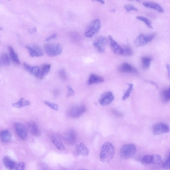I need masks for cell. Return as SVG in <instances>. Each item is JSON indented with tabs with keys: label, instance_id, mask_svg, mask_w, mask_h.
Returning a JSON list of instances; mask_svg holds the SVG:
<instances>
[{
	"label": "cell",
	"instance_id": "obj_1",
	"mask_svg": "<svg viewBox=\"0 0 170 170\" xmlns=\"http://www.w3.org/2000/svg\"><path fill=\"white\" fill-rule=\"evenodd\" d=\"M114 154V148L112 144L106 142L102 147L100 157V160L104 163H107L112 160Z\"/></svg>",
	"mask_w": 170,
	"mask_h": 170
},
{
	"label": "cell",
	"instance_id": "obj_2",
	"mask_svg": "<svg viewBox=\"0 0 170 170\" xmlns=\"http://www.w3.org/2000/svg\"><path fill=\"white\" fill-rule=\"evenodd\" d=\"M137 148L133 144H127L124 145L120 150V156L124 159H128L132 158L135 155Z\"/></svg>",
	"mask_w": 170,
	"mask_h": 170
},
{
	"label": "cell",
	"instance_id": "obj_3",
	"mask_svg": "<svg viewBox=\"0 0 170 170\" xmlns=\"http://www.w3.org/2000/svg\"><path fill=\"white\" fill-rule=\"evenodd\" d=\"M44 48L46 54L50 57L60 55L62 52L61 46L59 44H46L44 46Z\"/></svg>",
	"mask_w": 170,
	"mask_h": 170
},
{
	"label": "cell",
	"instance_id": "obj_4",
	"mask_svg": "<svg viewBox=\"0 0 170 170\" xmlns=\"http://www.w3.org/2000/svg\"><path fill=\"white\" fill-rule=\"evenodd\" d=\"M101 27L100 21L98 19L92 21L88 26L85 32L86 37L91 38L100 30Z\"/></svg>",
	"mask_w": 170,
	"mask_h": 170
},
{
	"label": "cell",
	"instance_id": "obj_5",
	"mask_svg": "<svg viewBox=\"0 0 170 170\" xmlns=\"http://www.w3.org/2000/svg\"><path fill=\"white\" fill-rule=\"evenodd\" d=\"M156 35V34L155 33L147 35L141 34L135 39L134 41V44L137 46H142L153 40Z\"/></svg>",
	"mask_w": 170,
	"mask_h": 170
},
{
	"label": "cell",
	"instance_id": "obj_6",
	"mask_svg": "<svg viewBox=\"0 0 170 170\" xmlns=\"http://www.w3.org/2000/svg\"><path fill=\"white\" fill-rule=\"evenodd\" d=\"M169 130V127L168 124L163 122L156 124L152 127V132L155 135L168 133Z\"/></svg>",
	"mask_w": 170,
	"mask_h": 170
},
{
	"label": "cell",
	"instance_id": "obj_7",
	"mask_svg": "<svg viewBox=\"0 0 170 170\" xmlns=\"http://www.w3.org/2000/svg\"><path fill=\"white\" fill-rule=\"evenodd\" d=\"M86 111V108L83 105H79L73 106L68 112L70 117L76 118L84 114Z\"/></svg>",
	"mask_w": 170,
	"mask_h": 170
},
{
	"label": "cell",
	"instance_id": "obj_8",
	"mask_svg": "<svg viewBox=\"0 0 170 170\" xmlns=\"http://www.w3.org/2000/svg\"><path fill=\"white\" fill-rule=\"evenodd\" d=\"M108 42L107 38L104 36L98 37L94 40L93 45L97 51L100 53H104Z\"/></svg>",
	"mask_w": 170,
	"mask_h": 170
},
{
	"label": "cell",
	"instance_id": "obj_9",
	"mask_svg": "<svg viewBox=\"0 0 170 170\" xmlns=\"http://www.w3.org/2000/svg\"><path fill=\"white\" fill-rule=\"evenodd\" d=\"M14 126L18 136L23 140H26L28 136L27 130L26 127L19 122L14 123Z\"/></svg>",
	"mask_w": 170,
	"mask_h": 170
},
{
	"label": "cell",
	"instance_id": "obj_10",
	"mask_svg": "<svg viewBox=\"0 0 170 170\" xmlns=\"http://www.w3.org/2000/svg\"><path fill=\"white\" fill-rule=\"evenodd\" d=\"M114 99V97L112 92L107 91L101 95L99 103L102 106L108 105L110 104Z\"/></svg>",
	"mask_w": 170,
	"mask_h": 170
},
{
	"label": "cell",
	"instance_id": "obj_11",
	"mask_svg": "<svg viewBox=\"0 0 170 170\" xmlns=\"http://www.w3.org/2000/svg\"><path fill=\"white\" fill-rule=\"evenodd\" d=\"M26 48L32 57H39L43 55V52L40 47L35 45L27 46Z\"/></svg>",
	"mask_w": 170,
	"mask_h": 170
},
{
	"label": "cell",
	"instance_id": "obj_12",
	"mask_svg": "<svg viewBox=\"0 0 170 170\" xmlns=\"http://www.w3.org/2000/svg\"><path fill=\"white\" fill-rule=\"evenodd\" d=\"M119 72L123 73H131L136 74L138 73L137 70L132 65L127 63L121 64L118 67Z\"/></svg>",
	"mask_w": 170,
	"mask_h": 170
},
{
	"label": "cell",
	"instance_id": "obj_13",
	"mask_svg": "<svg viewBox=\"0 0 170 170\" xmlns=\"http://www.w3.org/2000/svg\"><path fill=\"white\" fill-rule=\"evenodd\" d=\"M63 139L65 142L70 145L75 144L77 140V134L73 130H70L66 133L63 136Z\"/></svg>",
	"mask_w": 170,
	"mask_h": 170
},
{
	"label": "cell",
	"instance_id": "obj_14",
	"mask_svg": "<svg viewBox=\"0 0 170 170\" xmlns=\"http://www.w3.org/2000/svg\"><path fill=\"white\" fill-rule=\"evenodd\" d=\"M110 44L112 51L117 55H122L123 49L111 36H109Z\"/></svg>",
	"mask_w": 170,
	"mask_h": 170
},
{
	"label": "cell",
	"instance_id": "obj_15",
	"mask_svg": "<svg viewBox=\"0 0 170 170\" xmlns=\"http://www.w3.org/2000/svg\"><path fill=\"white\" fill-rule=\"evenodd\" d=\"M25 69L30 73L36 77H39L40 69L38 66H31L26 63H23Z\"/></svg>",
	"mask_w": 170,
	"mask_h": 170
},
{
	"label": "cell",
	"instance_id": "obj_16",
	"mask_svg": "<svg viewBox=\"0 0 170 170\" xmlns=\"http://www.w3.org/2000/svg\"><path fill=\"white\" fill-rule=\"evenodd\" d=\"M28 126L31 134L35 136H39L41 135V131L37 123L34 121L28 122Z\"/></svg>",
	"mask_w": 170,
	"mask_h": 170
},
{
	"label": "cell",
	"instance_id": "obj_17",
	"mask_svg": "<svg viewBox=\"0 0 170 170\" xmlns=\"http://www.w3.org/2000/svg\"><path fill=\"white\" fill-rule=\"evenodd\" d=\"M75 152L77 155L87 156L89 154V151L83 143H80L76 146Z\"/></svg>",
	"mask_w": 170,
	"mask_h": 170
},
{
	"label": "cell",
	"instance_id": "obj_18",
	"mask_svg": "<svg viewBox=\"0 0 170 170\" xmlns=\"http://www.w3.org/2000/svg\"><path fill=\"white\" fill-rule=\"evenodd\" d=\"M12 134L8 130H5L0 132V139L3 143H8L12 139Z\"/></svg>",
	"mask_w": 170,
	"mask_h": 170
},
{
	"label": "cell",
	"instance_id": "obj_19",
	"mask_svg": "<svg viewBox=\"0 0 170 170\" xmlns=\"http://www.w3.org/2000/svg\"><path fill=\"white\" fill-rule=\"evenodd\" d=\"M143 5L146 8L154 9L159 13L164 12L163 8L160 5L157 3L151 2H143Z\"/></svg>",
	"mask_w": 170,
	"mask_h": 170
},
{
	"label": "cell",
	"instance_id": "obj_20",
	"mask_svg": "<svg viewBox=\"0 0 170 170\" xmlns=\"http://www.w3.org/2000/svg\"><path fill=\"white\" fill-rule=\"evenodd\" d=\"M104 81V78L94 74H91L88 81V85L102 83Z\"/></svg>",
	"mask_w": 170,
	"mask_h": 170
},
{
	"label": "cell",
	"instance_id": "obj_21",
	"mask_svg": "<svg viewBox=\"0 0 170 170\" xmlns=\"http://www.w3.org/2000/svg\"><path fill=\"white\" fill-rule=\"evenodd\" d=\"M3 162L5 167L11 170L15 169L17 164L15 161L8 156L3 158Z\"/></svg>",
	"mask_w": 170,
	"mask_h": 170
},
{
	"label": "cell",
	"instance_id": "obj_22",
	"mask_svg": "<svg viewBox=\"0 0 170 170\" xmlns=\"http://www.w3.org/2000/svg\"><path fill=\"white\" fill-rule=\"evenodd\" d=\"M31 104L30 102L28 100H25L23 98H21L19 100L16 102L12 104L13 107L17 108H21L29 106Z\"/></svg>",
	"mask_w": 170,
	"mask_h": 170
},
{
	"label": "cell",
	"instance_id": "obj_23",
	"mask_svg": "<svg viewBox=\"0 0 170 170\" xmlns=\"http://www.w3.org/2000/svg\"><path fill=\"white\" fill-rule=\"evenodd\" d=\"M8 49L10 53L11 58L13 62L17 65H19L20 64L19 59L18 56L16 53L14 51L13 48L9 46H8Z\"/></svg>",
	"mask_w": 170,
	"mask_h": 170
},
{
	"label": "cell",
	"instance_id": "obj_24",
	"mask_svg": "<svg viewBox=\"0 0 170 170\" xmlns=\"http://www.w3.org/2000/svg\"><path fill=\"white\" fill-rule=\"evenodd\" d=\"M51 66L49 64H44L42 65L40 69L39 77L42 79L50 71Z\"/></svg>",
	"mask_w": 170,
	"mask_h": 170
},
{
	"label": "cell",
	"instance_id": "obj_25",
	"mask_svg": "<svg viewBox=\"0 0 170 170\" xmlns=\"http://www.w3.org/2000/svg\"><path fill=\"white\" fill-rule=\"evenodd\" d=\"M152 59L148 56H143L141 58V67L144 70H148L151 65Z\"/></svg>",
	"mask_w": 170,
	"mask_h": 170
},
{
	"label": "cell",
	"instance_id": "obj_26",
	"mask_svg": "<svg viewBox=\"0 0 170 170\" xmlns=\"http://www.w3.org/2000/svg\"><path fill=\"white\" fill-rule=\"evenodd\" d=\"M52 141L56 148L59 150L63 151L65 149L64 145L58 138L55 137H53L52 138Z\"/></svg>",
	"mask_w": 170,
	"mask_h": 170
},
{
	"label": "cell",
	"instance_id": "obj_27",
	"mask_svg": "<svg viewBox=\"0 0 170 170\" xmlns=\"http://www.w3.org/2000/svg\"><path fill=\"white\" fill-rule=\"evenodd\" d=\"M10 63L9 56L6 53H3L0 56V65L8 66Z\"/></svg>",
	"mask_w": 170,
	"mask_h": 170
},
{
	"label": "cell",
	"instance_id": "obj_28",
	"mask_svg": "<svg viewBox=\"0 0 170 170\" xmlns=\"http://www.w3.org/2000/svg\"><path fill=\"white\" fill-rule=\"evenodd\" d=\"M161 97L163 101L168 102L170 100V90L168 89L162 91L161 93Z\"/></svg>",
	"mask_w": 170,
	"mask_h": 170
},
{
	"label": "cell",
	"instance_id": "obj_29",
	"mask_svg": "<svg viewBox=\"0 0 170 170\" xmlns=\"http://www.w3.org/2000/svg\"><path fill=\"white\" fill-rule=\"evenodd\" d=\"M128 85L129 86L128 88H127L126 91V93L124 94V95L122 98L123 100H127V98H129L133 89L134 85L133 84L129 83Z\"/></svg>",
	"mask_w": 170,
	"mask_h": 170
},
{
	"label": "cell",
	"instance_id": "obj_30",
	"mask_svg": "<svg viewBox=\"0 0 170 170\" xmlns=\"http://www.w3.org/2000/svg\"><path fill=\"white\" fill-rule=\"evenodd\" d=\"M162 158L160 155H152V161L151 164L158 165L161 164Z\"/></svg>",
	"mask_w": 170,
	"mask_h": 170
},
{
	"label": "cell",
	"instance_id": "obj_31",
	"mask_svg": "<svg viewBox=\"0 0 170 170\" xmlns=\"http://www.w3.org/2000/svg\"><path fill=\"white\" fill-rule=\"evenodd\" d=\"M137 19L142 21L147 25L151 29H153V26H152L150 20L147 18L143 16H137L136 17Z\"/></svg>",
	"mask_w": 170,
	"mask_h": 170
},
{
	"label": "cell",
	"instance_id": "obj_32",
	"mask_svg": "<svg viewBox=\"0 0 170 170\" xmlns=\"http://www.w3.org/2000/svg\"><path fill=\"white\" fill-rule=\"evenodd\" d=\"M122 49V55L127 56H131L133 55V52L132 49L129 46H126Z\"/></svg>",
	"mask_w": 170,
	"mask_h": 170
},
{
	"label": "cell",
	"instance_id": "obj_33",
	"mask_svg": "<svg viewBox=\"0 0 170 170\" xmlns=\"http://www.w3.org/2000/svg\"><path fill=\"white\" fill-rule=\"evenodd\" d=\"M152 155H146L143 157L141 159V162L144 164H151Z\"/></svg>",
	"mask_w": 170,
	"mask_h": 170
},
{
	"label": "cell",
	"instance_id": "obj_34",
	"mask_svg": "<svg viewBox=\"0 0 170 170\" xmlns=\"http://www.w3.org/2000/svg\"><path fill=\"white\" fill-rule=\"evenodd\" d=\"M44 103L49 106L51 109L56 111L59 110V107L58 105L54 103H52L48 101H45Z\"/></svg>",
	"mask_w": 170,
	"mask_h": 170
},
{
	"label": "cell",
	"instance_id": "obj_35",
	"mask_svg": "<svg viewBox=\"0 0 170 170\" xmlns=\"http://www.w3.org/2000/svg\"><path fill=\"white\" fill-rule=\"evenodd\" d=\"M59 75L60 79L63 80H66L67 77L65 70L64 69H62L59 70Z\"/></svg>",
	"mask_w": 170,
	"mask_h": 170
},
{
	"label": "cell",
	"instance_id": "obj_36",
	"mask_svg": "<svg viewBox=\"0 0 170 170\" xmlns=\"http://www.w3.org/2000/svg\"><path fill=\"white\" fill-rule=\"evenodd\" d=\"M124 8L126 10L127 12H130L131 11L133 10L137 11L138 9L133 5L131 4L127 5L124 6Z\"/></svg>",
	"mask_w": 170,
	"mask_h": 170
},
{
	"label": "cell",
	"instance_id": "obj_37",
	"mask_svg": "<svg viewBox=\"0 0 170 170\" xmlns=\"http://www.w3.org/2000/svg\"><path fill=\"white\" fill-rule=\"evenodd\" d=\"M25 165L23 162H21L18 164H16L15 169L17 170H24L25 168Z\"/></svg>",
	"mask_w": 170,
	"mask_h": 170
},
{
	"label": "cell",
	"instance_id": "obj_38",
	"mask_svg": "<svg viewBox=\"0 0 170 170\" xmlns=\"http://www.w3.org/2000/svg\"><path fill=\"white\" fill-rule=\"evenodd\" d=\"M68 90V93L67 96L68 97H71L74 94V91L71 87L70 86H67Z\"/></svg>",
	"mask_w": 170,
	"mask_h": 170
},
{
	"label": "cell",
	"instance_id": "obj_39",
	"mask_svg": "<svg viewBox=\"0 0 170 170\" xmlns=\"http://www.w3.org/2000/svg\"><path fill=\"white\" fill-rule=\"evenodd\" d=\"M170 156H168V158L165 162L163 167L165 169H168L170 168Z\"/></svg>",
	"mask_w": 170,
	"mask_h": 170
},
{
	"label": "cell",
	"instance_id": "obj_40",
	"mask_svg": "<svg viewBox=\"0 0 170 170\" xmlns=\"http://www.w3.org/2000/svg\"><path fill=\"white\" fill-rule=\"evenodd\" d=\"M57 37V35L56 34H53L51 35V36H49L46 39L45 41L48 42L54 39Z\"/></svg>",
	"mask_w": 170,
	"mask_h": 170
},
{
	"label": "cell",
	"instance_id": "obj_41",
	"mask_svg": "<svg viewBox=\"0 0 170 170\" xmlns=\"http://www.w3.org/2000/svg\"><path fill=\"white\" fill-rule=\"evenodd\" d=\"M28 32H29V33L30 34L34 33L35 32H37V28L36 27H34L33 28H30V29H28Z\"/></svg>",
	"mask_w": 170,
	"mask_h": 170
},
{
	"label": "cell",
	"instance_id": "obj_42",
	"mask_svg": "<svg viewBox=\"0 0 170 170\" xmlns=\"http://www.w3.org/2000/svg\"><path fill=\"white\" fill-rule=\"evenodd\" d=\"M166 69H167L168 76L169 78L170 77V66L168 64L166 65Z\"/></svg>",
	"mask_w": 170,
	"mask_h": 170
},
{
	"label": "cell",
	"instance_id": "obj_43",
	"mask_svg": "<svg viewBox=\"0 0 170 170\" xmlns=\"http://www.w3.org/2000/svg\"><path fill=\"white\" fill-rule=\"evenodd\" d=\"M93 1H96L100 2L103 5H104L105 4V2L104 0H93Z\"/></svg>",
	"mask_w": 170,
	"mask_h": 170
},
{
	"label": "cell",
	"instance_id": "obj_44",
	"mask_svg": "<svg viewBox=\"0 0 170 170\" xmlns=\"http://www.w3.org/2000/svg\"><path fill=\"white\" fill-rule=\"evenodd\" d=\"M116 10L114 9L112 10L111 12H115Z\"/></svg>",
	"mask_w": 170,
	"mask_h": 170
},
{
	"label": "cell",
	"instance_id": "obj_45",
	"mask_svg": "<svg viewBox=\"0 0 170 170\" xmlns=\"http://www.w3.org/2000/svg\"><path fill=\"white\" fill-rule=\"evenodd\" d=\"M130 1H131V0H130ZM135 1H136L138 2H140L141 1V0H135Z\"/></svg>",
	"mask_w": 170,
	"mask_h": 170
},
{
	"label": "cell",
	"instance_id": "obj_46",
	"mask_svg": "<svg viewBox=\"0 0 170 170\" xmlns=\"http://www.w3.org/2000/svg\"><path fill=\"white\" fill-rule=\"evenodd\" d=\"M2 29L0 27V30H2Z\"/></svg>",
	"mask_w": 170,
	"mask_h": 170
},
{
	"label": "cell",
	"instance_id": "obj_47",
	"mask_svg": "<svg viewBox=\"0 0 170 170\" xmlns=\"http://www.w3.org/2000/svg\"><path fill=\"white\" fill-rule=\"evenodd\" d=\"M0 82H1V80H0Z\"/></svg>",
	"mask_w": 170,
	"mask_h": 170
},
{
	"label": "cell",
	"instance_id": "obj_48",
	"mask_svg": "<svg viewBox=\"0 0 170 170\" xmlns=\"http://www.w3.org/2000/svg\"><path fill=\"white\" fill-rule=\"evenodd\" d=\"M8 1H10V0H8Z\"/></svg>",
	"mask_w": 170,
	"mask_h": 170
}]
</instances>
